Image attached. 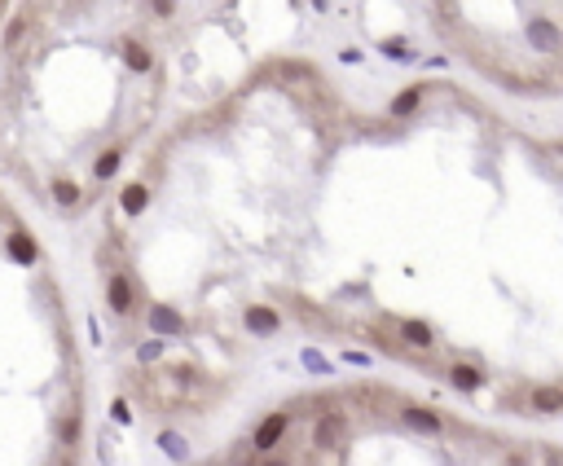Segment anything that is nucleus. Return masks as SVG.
<instances>
[{"instance_id": "1", "label": "nucleus", "mask_w": 563, "mask_h": 466, "mask_svg": "<svg viewBox=\"0 0 563 466\" xmlns=\"http://www.w3.org/2000/svg\"><path fill=\"white\" fill-rule=\"evenodd\" d=\"M286 427H291V418H286V413H269V418H264V427L255 431V449H260V453H269V449L277 445V440L286 435Z\"/></svg>"}, {"instance_id": "2", "label": "nucleus", "mask_w": 563, "mask_h": 466, "mask_svg": "<svg viewBox=\"0 0 563 466\" xmlns=\"http://www.w3.org/2000/svg\"><path fill=\"white\" fill-rule=\"evenodd\" d=\"M344 440V418L339 413H326V418H317V427H313V445L317 449H335Z\"/></svg>"}, {"instance_id": "3", "label": "nucleus", "mask_w": 563, "mask_h": 466, "mask_svg": "<svg viewBox=\"0 0 563 466\" xmlns=\"http://www.w3.org/2000/svg\"><path fill=\"white\" fill-rule=\"evenodd\" d=\"M405 423L414 427V431L436 435V431H440V413H431V409H405Z\"/></svg>"}, {"instance_id": "4", "label": "nucleus", "mask_w": 563, "mask_h": 466, "mask_svg": "<svg viewBox=\"0 0 563 466\" xmlns=\"http://www.w3.org/2000/svg\"><path fill=\"white\" fill-rule=\"evenodd\" d=\"M110 308L115 313H128V308H133V286H128V277H110Z\"/></svg>"}, {"instance_id": "5", "label": "nucleus", "mask_w": 563, "mask_h": 466, "mask_svg": "<svg viewBox=\"0 0 563 466\" xmlns=\"http://www.w3.org/2000/svg\"><path fill=\"white\" fill-rule=\"evenodd\" d=\"M247 326H251L255 334H269V330H277V313H273V308H251V313H247Z\"/></svg>"}, {"instance_id": "6", "label": "nucleus", "mask_w": 563, "mask_h": 466, "mask_svg": "<svg viewBox=\"0 0 563 466\" xmlns=\"http://www.w3.org/2000/svg\"><path fill=\"white\" fill-rule=\"evenodd\" d=\"M150 326H155L159 334H176L181 330V317H176L172 308H155V313H150Z\"/></svg>"}, {"instance_id": "7", "label": "nucleus", "mask_w": 563, "mask_h": 466, "mask_svg": "<svg viewBox=\"0 0 563 466\" xmlns=\"http://www.w3.org/2000/svg\"><path fill=\"white\" fill-rule=\"evenodd\" d=\"M123 53H128V66H137V71H145V66H150L145 44H137V40H128V44H123Z\"/></svg>"}, {"instance_id": "8", "label": "nucleus", "mask_w": 563, "mask_h": 466, "mask_svg": "<svg viewBox=\"0 0 563 466\" xmlns=\"http://www.w3.org/2000/svg\"><path fill=\"white\" fill-rule=\"evenodd\" d=\"M401 330H405V339H409V343H418V348H427V343H431V330H427V326H418V321H401Z\"/></svg>"}, {"instance_id": "9", "label": "nucleus", "mask_w": 563, "mask_h": 466, "mask_svg": "<svg viewBox=\"0 0 563 466\" xmlns=\"http://www.w3.org/2000/svg\"><path fill=\"white\" fill-rule=\"evenodd\" d=\"M145 198H150V194H145V185H128V190H123V212H141Z\"/></svg>"}, {"instance_id": "10", "label": "nucleus", "mask_w": 563, "mask_h": 466, "mask_svg": "<svg viewBox=\"0 0 563 466\" xmlns=\"http://www.w3.org/2000/svg\"><path fill=\"white\" fill-rule=\"evenodd\" d=\"M53 198H58L62 207H75V202H80V190H75L71 180H53Z\"/></svg>"}, {"instance_id": "11", "label": "nucleus", "mask_w": 563, "mask_h": 466, "mask_svg": "<svg viewBox=\"0 0 563 466\" xmlns=\"http://www.w3.org/2000/svg\"><path fill=\"white\" fill-rule=\"evenodd\" d=\"M532 405H537V409H546V413H554L563 400H559V392H554V387H542V392H532Z\"/></svg>"}, {"instance_id": "12", "label": "nucleus", "mask_w": 563, "mask_h": 466, "mask_svg": "<svg viewBox=\"0 0 563 466\" xmlns=\"http://www.w3.org/2000/svg\"><path fill=\"white\" fill-rule=\"evenodd\" d=\"M453 383L467 387V392H475V387H480V374H475L471 366H453Z\"/></svg>"}, {"instance_id": "13", "label": "nucleus", "mask_w": 563, "mask_h": 466, "mask_svg": "<svg viewBox=\"0 0 563 466\" xmlns=\"http://www.w3.org/2000/svg\"><path fill=\"white\" fill-rule=\"evenodd\" d=\"M115 167H119V150H110V154H101V159H97V180H106V176H115Z\"/></svg>"}, {"instance_id": "14", "label": "nucleus", "mask_w": 563, "mask_h": 466, "mask_svg": "<svg viewBox=\"0 0 563 466\" xmlns=\"http://www.w3.org/2000/svg\"><path fill=\"white\" fill-rule=\"evenodd\" d=\"M9 247H14V255H18V260H36L31 238H22V233H14V238H9Z\"/></svg>"}, {"instance_id": "15", "label": "nucleus", "mask_w": 563, "mask_h": 466, "mask_svg": "<svg viewBox=\"0 0 563 466\" xmlns=\"http://www.w3.org/2000/svg\"><path fill=\"white\" fill-rule=\"evenodd\" d=\"M418 97H423V88H409V93H405V97L396 101L392 110H396V115H409V110H414V101H418Z\"/></svg>"}, {"instance_id": "16", "label": "nucleus", "mask_w": 563, "mask_h": 466, "mask_svg": "<svg viewBox=\"0 0 563 466\" xmlns=\"http://www.w3.org/2000/svg\"><path fill=\"white\" fill-rule=\"evenodd\" d=\"M58 435L66 440V445H75V440H80V423H75V418H66V423L58 427Z\"/></svg>"}, {"instance_id": "17", "label": "nucleus", "mask_w": 563, "mask_h": 466, "mask_svg": "<svg viewBox=\"0 0 563 466\" xmlns=\"http://www.w3.org/2000/svg\"><path fill=\"white\" fill-rule=\"evenodd\" d=\"M163 449H172V453H185V445H181L176 435H163Z\"/></svg>"}, {"instance_id": "18", "label": "nucleus", "mask_w": 563, "mask_h": 466, "mask_svg": "<svg viewBox=\"0 0 563 466\" xmlns=\"http://www.w3.org/2000/svg\"><path fill=\"white\" fill-rule=\"evenodd\" d=\"M255 466H286L282 457H264V462H255Z\"/></svg>"}]
</instances>
